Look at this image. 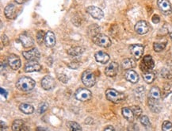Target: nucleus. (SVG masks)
Here are the masks:
<instances>
[{
    "label": "nucleus",
    "instance_id": "bb28decb",
    "mask_svg": "<svg viewBox=\"0 0 172 131\" xmlns=\"http://www.w3.org/2000/svg\"><path fill=\"white\" fill-rule=\"evenodd\" d=\"M19 109L22 112H23L25 115H31L34 113V108L31 104L29 103H22L19 106Z\"/></svg>",
    "mask_w": 172,
    "mask_h": 131
},
{
    "label": "nucleus",
    "instance_id": "20e7f679",
    "mask_svg": "<svg viewBox=\"0 0 172 131\" xmlns=\"http://www.w3.org/2000/svg\"><path fill=\"white\" fill-rule=\"evenodd\" d=\"M82 82L87 88H91L96 83V78L94 73L90 70L84 71L82 74Z\"/></svg>",
    "mask_w": 172,
    "mask_h": 131
},
{
    "label": "nucleus",
    "instance_id": "b1692460",
    "mask_svg": "<svg viewBox=\"0 0 172 131\" xmlns=\"http://www.w3.org/2000/svg\"><path fill=\"white\" fill-rule=\"evenodd\" d=\"M121 113H122L123 117L129 122H132L134 119V114L132 112V109L129 107H123L121 110Z\"/></svg>",
    "mask_w": 172,
    "mask_h": 131
},
{
    "label": "nucleus",
    "instance_id": "7ed1b4c3",
    "mask_svg": "<svg viewBox=\"0 0 172 131\" xmlns=\"http://www.w3.org/2000/svg\"><path fill=\"white\" fill-rule=\"evenodd\" d=\"M105 96L109 101L114 103H120L125 100V95L124 93L119 92L115 89L109 88L105 91Z\"/></svg>",
    "mask_w": 172,
    "mask_h": 131
},
{
    "label": "nucleus",
    "instance_id": "58836bf2",
    "mask_svg": "<svg viewBox=\"0 0 172 131\" xmlns=\"http://www.w3.org/2000/svg\"><path fill=\"white\" fill-rule=\"evenodd\" d=\"M58 78H59V79H60V80H61V81L64 83V84H67V81H68V78H67V77L64 74L59 75Z\"/></svg>",
    "mask_w": 172,
    "mask_h": 131
},
{
    "label": "nucleus",
    "instance_id": "dca6fc26",
    "mask_svg": "<svg viewBox=\"0 0 172 131\" xmlns=\"http://www.w3.org/2000/svg\"><path fill=\"white\" fill-rule=\"evenodd\" d=\"M8 64L13 70H18L21 67V60L18 56L15 54H10L8 57Z\"/></svg>",
    "mask_w": 172,
    "mask_h": 131
},
{
    "label": "nucleus",
    "instance_id": "a19ab883",
    "mask_svg": "<svg viewBox=\"0 0 172 131\" xmlns=\"http://www.w3.org/2000/svg\"><path fill=\"white\" fill-rule=\"evenodd\" d=\"M2 42L4 45H7L9 43V39H8V37L7 35H2Z\"/></svg>",
    "mask_w": 172,
    "mask_h": 131
},
{
    "label": "nucleus",
    "instance_id": "79ce46f5",
    "mask_svg": "<svg viewBox=\"0 0 172 131\" xmlns=\"http://www.w3.org/2000/svg\"><path fill=\"white\" fill-rule=\"evenodd\" d=\"M114 128L113 127H112V126H108L107 127H105V129H104V130H114Z\"/></svg>",
    "mask_w": 172,
    "mask_h": 131
},
{
    "label": "nucleus",
    "instance_id": "4be33fe9",
    "mask_svg": "<svg viewBox=\"0 0 172 131\" xmlns=\"http://www.w3.org/2000/svg\"><path fill=\"white\" fill-rule=\"evenodd\" d=\"M96 61L99 63L102 64H105L110 61V56L106 53V52H103V51H98L95 53L94 55Z\"/></svg>",
    "mask_w": 172,
    "mask_h": 131
},
{
    "label": "nucleus",
    "instance_id": "1a4fd4ad",
    "mask_svg": "<svg viewBox=\"0 0 172 131\" xmlns=\"http://www.w3.org/2000/svg\"><path fill=\"white\" fill-rule=\"evenodd\" d=\"M87 12L90 15L93 17L95 19L101 20L102 18L104 17V13H103L102 10L95 6H90L87 8Z\"/></svg>",
    "mask_w": 172,
    "mask_h": 131
},
{
    "label": "nucleus",
    "instance_id": "2eb2a0df",
    "mask_svg": "<svg viewBox=\"0 0 172 131\" xmlns=\"http://www.w3.org/2000/svg\"><path fill=\"white\" fill-rule=\"evenodd\" d=\"M56 83H55V79L50 76H46L41 80V87L43 89L46 91H50L55 88Z\"/></svg>",
    "mask_w": 172,
    "mask_h": 131
},
{
    "label": "nucleus",
    "instance_id": "f257e3e1",
    "mask_svg": "<svg viewBox=\"0 0 172 131\" xmlns=\"http://www.w3.org/2000/svg\"><path fill=\"white\" fill-rule=\"evenodd\" d=\"M161 98V91L158 87H152L148 94V106L149 108L155 113H158L161 110L159 100Z\"/></svg>",
    "mask_w": 172,
    "mask_h": 131
},
{
    "label": "nucleus",
    "instance_id": "f8f14e48",
    "mask_svg": "<svg viewBox=\"0 0 172 131\" xmlns=\"http://www.w3.org/2000/svg\"><path fill=\"white\" fill-rule=\"evenodd\" d=\"M150 25L146 21H139L135 25V31L138 34H141V35H144V34H146L147 33H148Z\"/></svg>",
    "mask_w": 172,
    "mask_h": 131
},
{
    "label": "nucleus",
    "instance_id": "393cba45",
    "mask_svg": "<svg viewBox=\"0 0 172 131\" xmlns=\"http://www.w3.org/2000/svg\"><path fill=\"white\" fill-rule=\"evenodd\" d=\"M84 51H85L84 48L81 47V46H75V47H72L67 50V53L72 57H78V56H80L82 53H83Z\"/></svg>",
    "mask_w": 172,
    "mask_h": 131
},
{
    "label": "nucleus",
    "instance_id": "0eeeda50",
    "mask_svg": "<svg viewBox=\"0 0 172 131\" xmlns=\"http://www.w3.org/2000/svg\"><path fill=\"white\" fill-rule=\"evenodd\" d=\"M93 40H94V43L101 46V47L108 48L112 45L111 40L110 39V37L103 34H98L97 36L93 37Z\"/></svg>",
    "mask_w": 172,
    "mask_h": 131
},
{
    "label": "nucleus",
    "instance_id": "a878e982",
    "mask_svg": "<svg viewBox=\"0 0 172 131\" xmlns=\"http://www.w3.org/2000/svg\"><path fill=\"white\" fill-rule=\"evenodd\" d=\"M121 66H122L123 69H125V70H129V69L135 68V66H136V62H135V61L133 59L126 58L122 61Z\"/></svg>",
    "mask_w": 172,
    "mask_h": 131
},
{
    "label": "nucleus",
    "instance_id": "4468645a",
    "mask_svg": "<svg viewBox=\"0 0 172 131\" xmlns=\"http://www.w3.org/2000/svg\"><path fill=\"white\" fill-rule=\"evenodd\" d=\"M23 57L28 61H38L40 57V53L37 48H34L29 51L22 52Z\"/></svg>",
    "mask_w": 172,
    "mask_h": 131
},
{
    "label": "nucleus",
    "instance_id": "412c9836",
    "mask_svg": "<svg viewBox=\"0 0 172 131\" xmlns=\"http://www.w3.org/2000/svg\"><path fill=\"white\" fill-rule=\"evenodd\" d=\"M161 76L165 79H172V61H170L161 70Z\"/></svg>",
    "mask_w": 172,
    "mask_h": 131
},
{
    "label": "nucleus",
    "instance_id": "ea45409f",
    "mask_svg": "<svg viewBox=\"0 0 172 131\" xmlns=\"http://www.w3.org/2000/svg\"><path fill=\"white\" fill-rule=\"evenodd\" d=\"M152 22L154 23V24H158L159 22V21H160V18H159V15H157V14H154L153 17L152 18Z\"/></svg>",
    "mask_w": 172,
    "mask_h": 131
},
{
    "label": "nucleus",
    "instance_id": "a211bd4d",
    "mask_svg": "<svg viewBox=\"0 0 172 131\" xmlns=\"http://www.w3.org/2000/svg\"><path fill=\"white\" fill-rule=\"evenodd\" d=\"M4 14L6 18L8 19H13L17 15V10H16L15 5L13 3H10L5 7Z\"/></svg>",
    "mask_w": 172,
    "mask_h": 131
},
{
    "label": "nucleus",
    "instance_id": "37998d69",
    "mask_svg": "<svg viewBox=\"0 0 172 131\" xmlns=\"http://www.w3.org/2000/svg\"><path fill=\"white\" fill-rule=\"evenodd\" d=\"M25 1H26V0H14V2H15L16 3H18V4H23Z\"/></svg>",
    "mask_w": 172,
    "mask_h": 131
},
{
    "label": "nucleus",
    "instance_id": "f3484780",
    "mask_svg": "<svg viewBox=\"0 0 172 131\" xmlns=\"http://www.w3.org/2000/svg\"><path fill=\"white\" fill-rule=\"evenodd\" d=\"M119 70V65L117 62H111L109 65L105 68V74L109 77L115 76Z\"/></svg>",
    "mask_w": 172,
    "mask_h": 131
},
{
    "label": "nucleus",
    "instance_id": "5701e85b",
    "mask_svg": "<svg viewBox=\"0 0 172 131\" xmlns=\"http://www.w3.org/2000/svg\"><path fill=\"white\" fill-rule=\"evenodd\" d=\"M12 130L14 131H24L28 130L29 128H27L22 120H15L12 125Z\"/></svg>",
    "mask_w": 172,
    "mask_h": 131
},
{
    "label": "nucleus",
    "instance_id": "473e14b6",
    "mask_svg": "<svg viewBox=\"0 0 172 131\" xmlns=\"http://www.w3.org/2000/svg\"><path fill=\"white\" fill-rule=\"evenodd\" d=\"M140 121H141V124L143 125L144 127H151V122L148 118V117L146 115H143L140 117Z\"/></svg>",
    "mask_w": 172,
    "mask_h": 131
},
{
    "label": "nucleus",
    "instance_id": "aec40b11",
    "mask_svg": "<svg viewBox=\"0 0 172 131\" xmlns=\"http://www.w3.org/2000/svg\"><path fill=\"white\" fill-rule=\"evenodd\" d=\"M45 44L49 48L53 47L56 44V36H55L54 33H52V31H48L45 34Z\"/></svg>",
    "mask_w": 172,
    "mask_h": 131
},
{
    "label": "nucleus",
    "instance_id": "cd10ccee",
    "mask_svg": "<svg viewBox=\"0 0 172 131\" xmlns=\"http://www.w3.org/2000/svg\"><path fill=\"white\" fill-rule=\"evenodd\" d=\"M99 31H100V27L98 26V25H91L88 28V34H89L90 36L91 37H94L95 36H97L98 34H99Z\"/></svg>",
    "mask_w": 172,
    "mask_h": 131
},
{
    "label": "nucleus",
    "instance_id": "4c0bfd02",
    "mask_svg": "<svg viewBox=\"0 0 172 131\" xmlns=\"http://www.w3.org/2000/svg\"><path fill=\"white\" fill-rule=\"evenodd\" d=\"M135 93H136V95H139V97H140V95L143 96V94L144 93V89L143 87H140L135 91Z\"/></svg>",
    "mask_w": 172,
    "mask_h": 131
},
{
    "label": "nucleus",
    "instance_id": "6e6552de",
    "mask_svg": "<svg viewBox=\"0 0 172 131\" xmlns=\"http://www.w3.org/2000/svg\"><path fill=\"white\" fill-rule=\"evenodd\" d=\"M157 6L160 11L165 15H170L172 13V7L169 0H158Z\"/></svg>",
    "mask_w": 172,
    "mask_h": 131
},
{
    "label": "nucleus",
    "instance_id": "423d86ee",
    "mask_svg": "<svg viewBox=\"0 0 172 131\" xmlns=\"http://www.w3.org/2000/svg\"><path fill=\"white\" fill-rule=\"evenodd\" d=\"M155 67V62L152 59V56L150 55H146L144 56L141 61V65H140V68H141V71H143L144 73H146V72H151V71Z\"/></svg>",
    "mask_w": 172,
    "mask_h": 131
},
{
    "label": "nucleus",
    "instance_id": "9b49d317",
    "mask_svg": "<svg viewBox=\"0 0 172 131\" xmlns=\"http://www.w3.org/2000/svg\"><path fill=\"white\" fill-rule=\"evenodd\" d=\"M130 52L135 60L138 61L142 57L144 51V47L142 45H132L130 46Z\"/></svg>",
    "mask_w": 172,
    "mask_h": 131
},
{
    "label": "nucleus",
    "instance_id": "ddd939ff",
    "mask_svg": "<svg viewBox=\"0 0 172 131\" xmlns=\"http://www.w3.org/2000/svg\"><path fill=\"white\" fill-rule=\"evenodd\" d=\"M41 65L38 63L37 61H29V62L25 64L24 67V71L25 73H34L39 72L41 70Z\"/></svg>",
    "mask_w": 172,
    "mask_h": 131
},
{
    "label": "nucleus",
    "instance_id": "39448f33",
    "mask_svg": "<svg viewBox=\"0 0 172 131\" xmlns=\"http://www.w3.org/2000/svg\"><path fill=\"white\" fill-rule=\"evenodd\" d=\"M75 97L77 100L81 102H87L92 99L91 91L87 88H80L75 93Z\"/></svg>",
    "mask_w": 172,
    "mask_h": 131
},
{
    "label": "nucleus",
    "instance_id": "e433bc0d",
    "mask_svg": "<svg viewBox=\"0 0 172 131\" xmlns=\"http://www.w3.org/2000/svg\"><path fill=\"white\" fill-rule=\"evenodd\" d=\"M48 107H49V105H48L46 103H40L38 106V113L39 114H42L44 113L45 111H47Z\"/></svg>",
    "mask_w": 172,
    "mask_h": 131
},
{
    "label": "nucleus",
    "instance_id": "2f4dec72",
    "mask_svg": "<svg viewBox=\"0 0 172 131\" xmlns=\"http://www.w3.org/2000/svg\"><path fill=\"white\" fill-rule=\"evenodd\" d=\"M67 126L71 130H82V127L76 122H68Z\"/></svg>",
    "mask_w": 172,
    "mask_h": 131
},
{
    "label": "nucleus",
    "instance_id": "c85d7f7f",
    "mask_svg": "<svg viewBox=\"0 0 172 131\" xmlns=\"http://www.w3.org/2000/svg\"><path fill=\"white\" fill-rule=\"evenodd\" d=\"M143 78L147 84H152L156 79V75L152 72H146L144 73Z\"/></svg>",
    "mask_w": 172,
    "mask_h": 131
},
{
    "label": "nucleus",
    "instance_id": "c756f323",
    "mask_svg": "<svg viewBox=\"0 0 172 131\" xmlns=\"http://www.w3.org/2000/svg\"><path fill=\"white\" fill-rule=\"evenodd\" d=\"M167 46V43H157V42H155L153 44V49L156 52H162L164 49Z\"/></svg>",
    "mask_w": 172,
    "mask_h": 131
},
{
    "label": "nucleus",
    "instance_id": "f03ea898",
    "mask_svg": "<svg viewBox=\"0 0 172 131\" xmlns=\"http://www.w3.org/2000/svg\"><path fill=\"white\" fill-rule=\"evenodd\" d=\"M36 83L34 79L30 78V77L23 76L18 79L17 83H16V88L18 90L22 91H30L35 88Z\"/></svg>",
    "mask_w": 172,
    "mask_h": 131
},
{
    "label": "nucleus",
    "instance_id": "c9c22d12",
    "mask_svg": "<svg viewBox=\"0 0 172 131\" xmlns=\"http://www.w3.org/2000/svg\"><path fill=\"white\" fill-rule=\"evenodd\" d=\"M162 130L163 131H172V123L169 121L163 122L162 126Z\"/></svg>",
    "mask_w": 172,
    "mask_h": 131
},
{
    "label": "nucleus",
    "instance_id": "7c9ffc66",
    "mask_svg": "<svg viewBox=\"0 0 172 131\" xmlns=\"http://www.w3.org/2000/svg\"><path fill=\"white\" fill-rule=\"evenodd\" d=\"M45 34L43 30H39L37 34V41L39 45H42L43 42H45Z\"/></svg>",
    "mask_w": 172,
    "mask_h": 131
},
{
    "label": "nucleus",
    "instance_id": "f704fd0d",
    "mask_svg": "<svg viewBox=\"0 0 172 131\" xmlns=\"http://www.w3.org/2000/svg\"><path fill=\"white\" fill-rule=\"evenodd\" d=\"M171 92V87L169 84H165L163 87V91L162 94V97L166 98L170 93Z\"/></svg>",
    "mask_w": 172,
    "mask_h": 131
},
{
    "label": "nucleus",
    "instance_id": "c03bdc74",
    "mask_svg": "<svg viewBox=\"0 0 172 131\" xmlns=\"http://www.w3.org/2000/svg\"><path fill=\"white\" fill-rule=\"evenodd\" d=\"M37 130H46L47 129H44V128H37Z\"/></svg>",
    "mask_w": 172,
    "mask_h": 131
},
{
    "label": "nucleus",
    "instance_id": "9d476101",
    "mask_svg": "<svg viewBox=\"0 0 172 131\" xmlns=\"http://www.w3.org/2000/svg\"><path fill=\"white\" fill-rule=\"evenodd\" d=\"M19 41L25 48H30L34 45V39L27 32H24L19 35Z\"/></svg>",
    "mask_w": 172,
    "mask_h": 131
},
{
    "label": "nucleus",
    "instance_id": "6ab92c4d",
    "mask_svg": "<svg viewBox=\"0 0 172 131\" xmlns=\"http://www.w3.org/2000/svg\"><path fill=\"white\" fill-rule=\"evenodd\" d=\"M125 77L126 80L132 83V84H136L139 81L138 74L134 70H132V69L126 70L125 73Z\"/></svg>",
    "mask_w": 172,
    "mask_h": 131
},
{
    "label": "nucleus",
    "instance_id": "72a5a7b5",
    "mask_svg": "<svg viewBox=\"0 0 172 131\" xmlns=\"http://www.w3.org/2000/svg\"><path fill=\"white\" fill-rule=\"evenodd\" d=\"M132 112L134 114V115L136 118H140L142 115V110L140 106H131Z\"/></svg>",
    "mask_w": 172,
    "mask_h": 131
}]
</instances>
